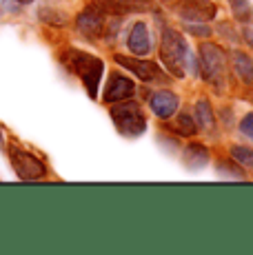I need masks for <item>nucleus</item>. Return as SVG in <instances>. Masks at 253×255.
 <instances>
[{
  "label": "nucleus",
  "instance_id": "nucleus-1",
  "mask_svg": "<svg viewBox=\"0 0 253 255\" xmlns=\"http://www.w3.org/2000/svg\"><path fill=\"white\" fill-rule=\"evenodd\" d=\"M65 65L82 80V85L87 87L89 98L98 96V85L102 78V69H105L100 58L91 56V53H85V51H78V49H69V51L65 53Z\"/></svg>",
  "mask_w": 253,
  "mask_h": 255
},
{
  "label": "nucleus",
  "instance_id": "nucleus-2",
  "mask_svg": "<svg viewBox=\"0 0 253 255\" xmlns=\"http://www.w3.org/2000/svg\"><path fill=\"white\" fill-rule=\"evenodd\" d=\"M160 58H162L169 73H173L176 78H184V73H187V60H189V47L176 29H162Z\"/></svg>",
  "mask_w": 253,
  "mask_h": 255
},
{
  "label": "nucleus",
  "instance_id": "nucleus-3",
  "mask_svg": "<svg viewBox=\"0 0 253 255\" xmlns=\"http://www.w3.org/2000/svg\"><path fill=\"white\" fill-rule=\"evenodd\" d=\"M200 76L204 82L220 91L227 78V56L213 42H200Z\"/></svg>",
  "mask_w": 253,
  "mask_h": 255
},
{
  "label": "nucleus",
  "instance_id": "nucleus-4",
  "mask_svg": "<svg viewBox=\"0 0 253 255\" xmlns=\"http://www.w3.org/2000/svg\"><path fill=\"white\" fill-rule=\"evenodd\" d=\"M111 120L118 127V131L123 135H129V138H135V135H142L144 129H147V120H144V114L135 102H123L116 105L111 109Z\"/></svg>",
  "mask_w": 253,
  "mask_h": 255
},
{
  "label": "nucleus",
  "instance_id": "nucleus-5",
  "mask_svg": "<svg viewBox=\"0 0 253 255\" xmlns=\"http://www.w3.org/2000/svg\"><path fill=\"white\" fill-rule=\"evenodd\" d=\"M9 158H11L13 171L18 173V178H22V180H40V178H45L47 166L33 153H29V151L20 149V146L11 144L9 146Z\"/></svg>",
  "mask_w": 253,
  "mask_h": 255
},
{
  "label": "nucleus",
  "instance_id": "nucleus-6",
  "mask_svg": "<svg viewBox=\"0 0 253 255\" xmlns=\"http://www.w3.org/2000/svg\"><path fill=\"white\" fill-rule=\"evenodd\" d=\"M162 4L169 11L178 13L182 20L191 22H204L216 16V7L204 0H162Z\"/></svg>",
  "mask_w": 253,
  "mask_h": 255
},
{
  "label": "nucleus",
  "instance_id": "nucleus-7",
  "mask_svg": "<svg viewBox=\"0 0 253 255\" xmlns=\"http://www.w3.org/2000/svg\"><path fill=\"white\" fill-rule=\"evenodd\" d=\"M78 31L82 33L85 38H89V40H98V38L105 36V11H100L98 7H94L91 4L89 9H85V11L78 16Z\"/></svg>",
  "mask_w": 253,
  "mask_h": 255
},
{
  "label": "nucleus",
  "instance_id": "nucleus-8",
  "mask_svg": "<svg viewBox=\"0 0 253 255\" xmlns=\"http://www.w3.org/2000/svg\"><path fill=\"white\" fill-rule=\"evenodd\" d=\"M116 62H118L120 67H125V69H129L131 73H135V76L144 82H162L164 80L162 69L151 60H135V58L116 56Z\"/></svg>",
  "mask_w": 253,
  "mask_h": 255
},
{
  "label": "nucleus",
  "instance_id": "nucleus-9",
  "mask_svg": "<svg viewBox=\"0 0 253 255\" xmlns=\"http://www.w3.org/2000/svg\"><path fill=\"white\" fill-rule=\"evenodd\" d=\"M94 7L105 13L125 16V13H140L153 9V0H94Z\"/></svg>",
  "mask_w": 253,
  "mask_h": 255
},
{
  "label": "nucleus",
  "instance_id": "nucleus-10",
  "mask_svg": "<svg viewBox=\"0 0 253 255\" xmlns=\"http://www.w3.org/2000/svg\"><path fill=\"white\" fill-rule=\"evenodd\" d=\"M135 91L133 82L129 80V78L120 76V73H111L109 78V85H107L105 89V100L107 102H120V100H126V98H131Z\"/></svg>",
  "mask_w": 253,
  "mask_h": 255
},
{
  "label": "nucleus",
  "instance_id": "nucleus-11",
  "mask_svg": "<svg viewBox=\"0 0 253 255\" xmlns=\"http://www.w3.org/2000/svg\"><path fill=\"white\" fill-rule=\"evenodd\" d=\"M126 47L131 49V53L135 56H147L151 51V36H149V29L144 22H135L133 29L129 31L126 38Z\"/></svg>",
  "mask_w": 253,
  "mask_h": 255
},
{
  "label": "nucleus",
  "instance_id": "nucleus-12",
  "mask_svg": "<svg viewBox=\"0 0 253 255\" xmlns=\"http://www.w3.org/2000/svg\"><path fill=\"white\" fill-rule=\"evenodd\" d=\"M178 96L171 91H160L151 98V109L155 116L160 118H171L178 111Z\"/></svg>",
  "mask_w": 253,
  "mask_h": 255
},
{
  "label": "nucleus",
  "instance_id": "nucleus-13",
  "mask_svg": "<svg viewBox=\"0 0 253 255\" xmlns=\"http://www.w3.org/2000/svg\"><path fill=\"white\" fill-rule=\"evenodd\" d=\"M231 65H233L236 76L240 78L245 85H251L253 82V60L251 58L242 51H233L231 53Z\"/></svg>",
  "mask_w": 253,
  "mask_h": 255
},
{
  "label": "nucleus",
  "instance_id": "nucleus-14",
  "mask_svg": "<svg viewBox=\"0 0 253 255\" xmlns=\"http://www.w3.org/2000/svg\"><path fill=\"white\" fill-rule=\"evenodd\" d=\"M182 160L189 169H200V166L209 162V151L204 144H189V146H184Z\"/></svg>",
  "mask_w": 253,
  "mask_h": 255
},
{
  "label": "nucleus",
  "instance_id": "nucleus-15",
  "mask_svg": "<svg viewBox=\"0 0 253 255\" xmlns=\"http://www.w3.org/2000/svg\"><path fill=\"white\" fill-rule=\"evenodd\" d=\"M196 122H198V127H202V131L216 129V118H213L209 100H198L196 102Z\"/></svg>",
  "mask_w": 253,
  "mask_h": 255
},
{
  "label": "nucleus",
  "instance_id": "nucleus-16",
  "mask_svg": "<svg viewBox=\"0 0 253 255\" xmlns=\"http://www.w3.org/2000/svg\"><path fill=\"white\" fill-rule=\"evenodd\" d=\"M229 4H231V11L236 13L238 20H249L251 16V7H249V0H229Z\"/></svg>",
  "mask_w": 253,
  "mask_h": 255
},
{
  "label": "nucleus",
  "instance_id": "nucleus-17",
  "mask_svg": "<svg viewBox=\"0 0 253 255\" xmlns=\"http://www.w3.org/2000/svg\"><path fill=\"white\" fill-rule=\"evenodd\" d=\"M176 129H178L180 135H193V133H196V122H193L191 116L180 114L178 122H176Z\"/></svg>",
  "mask_w": 253,
  "mask_h": 255
},
{
  "label": "nucleus",
  "instance_id": "nucleus-18",
  "mask_svg": "<svg viewBox=\"0 0 253 255\" xmlns=\"http://www.w3.org/2000/svg\"><path fill=\"white\" fill-rule=\"evenodd\" d=\"M231 155H233V160H236V162H240L245 166L253 164V151L247 149V146H238V144L231 146Z\"/></svg>",
  "mask_w": 253,
  "mask_h": 255
},
{
  "label": "nucleus",
  "instance_id": "nucleus-19",
  "mask_svg": "<svg viewBox=\"0 0 253 255\" xmlns=\"http://www.w3.org/2000/svg\"><path fill=\"white\" fill-rule=\"evenodd\" d=\"M240 131L253 142V114H247L245 118H242V122H240Z\"/></svg>",
  "mask_w": 253,
  "mask_h": 255
},
{
  "label": "nucleus",
  "instance_id": "nucleus-20",
  "mask_svg": "<svg viewBox=\"0 0 253 255\" xmlns=\"http://www.w3.org/2000/svg\"><path fill=\"white\" fill-rule=\"evenodd\" d=\"M187 29H189L191 33H196V36H204V38L211 33V29H209L207 24H202V27H196V24H187Z\"/></svg>",
  "mask_w": 253,
  "mask_h": 255
},
{
  "label": "nucleus",
  "instance_id": "nucleus-21",
  "mask_svg": "<svg viewBox=\"0 0 253 255\" xmlns=\"http://www.w3.org/2000/svg\"><path fill=\"white\" fill-rule=\"evenodd\" d=\"M245 38H247V40H249V45H253V27L245 29Z\"/></svg>",
  "mask_w": 253,
  "mask_h": 255
},
{
  "label": "nucleus",
  "instance_id": "nucleus-22",
  "mask_svg": "<svg viewBox=\"0 0 253 255\" xmlns=\"http://www.w3.org/2000/svg\"><path fill=\"white\" fill-rule=\"evenodd\" d=\"M2 144H4L2 142V131H0V149H2Z\"/></svg>",
  "mask_w": 253,
  "mask_h": 255
},
{
  "label": "nucleus",
  "instance_id": "nucleus-23",
  "mask_svg": "<svg viewBox=\"0 0 253 255\" xmlns=\"http://www.w3.org/2000/svg\"><path fill=\"white\" fill-rule=\"evenodd\" d=\"M18 2H31V0H18Z\"/></svg>",
  "mask_w": 253,
  "mask_h": 255
}]
</instances>
